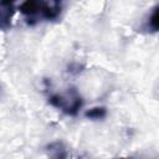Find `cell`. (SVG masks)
I'll return each mask as SVG.
<instances>
[{
  "instance_id": "obj_3",
  "label": "cell",
  "mask_w": 159,
  "mask_h": 159,
  "mask_svg": "<svg viewBox=\"0 0 159 159\" xmlns=\"http://www.w3.org/2000/svg\"><path fill=\"white\" fill-rule=\"evenodd\" d=\"M48 159H67L68 150L62 142H52L46 147Z\"/></svg>"
},
{
  "instance_id": "obj_1",
  "label": "cell",
  "mask_w": 159,
  "mask_h": 159,
  "mask_svg": "<svg viewBox=\"0 0 159 159\" xmlns=\"http://www.w3.org/2000/svg\"><path fill=\"white\" fill-rule=\"evenodd\" d=\"M52 107L60 109L67 116H77L83 106V99L75 87H71L61 93H55L48 98Z\"/></svg>"
},
{
  "instance_id": "obj_2",
  "label": "cell",
  "mask_w": 159,
  "mask_h": 159,
  "mask_svg": "<svg viewBox=\"0 0 159 159\" xmlns=\"http://www.w3.org/2000/svg\"><path fill=\"white\" fill-rule=\"evenodd\" d=\"M15 14L12 1H0V30H7L11 26V20Z\"/></svg>"
},
{
  "instance_id": "obj_5",
  "label": "cell",
  "mask_w": 159,
  "mask_h": 159,
  "mask_svg": "<svg viewBox=\"0 0 159 159\" xmlns=\"http://www.w3.org/2000/svg\"><path fill=\"white\" fill-rule=\"evenodd\" d=\"M145 30H152L153 32L158 31V6H155L152 11V14L148 16V20L144 25Z\"/></svg>"
},
{
  "instance_id": "obj_6",
  "label": "cell",
  "mask_w": 159,
  "mask_h": 159,
  "mask_svg": "<svg viewBox=\"0 0 159 159\" xmlns=\"http://www.w3.org/2000/svg\"><path fill=\"white\" fill-rule=\"evenodd\" d=\"M114 159H133L132 157H127V158H114Z\"/></svg>"
},
{
  "instance_id": "obj_4",
  "label": "cell",
  "mask_w": 159,
  "mask_h": 159,
  "mask_svg": "<svg viewBox=\"0 0 159 159\" xmlns=\"http://www.w3.org/2000/svg\"><path fill=\"white\" fill-rule=\"evenodd\" d=\"M84 116H86V118H89L93 120L103 119L107 116V109H106V107H93V108L86 111Z\"/></svg>"
}]
</instances>
